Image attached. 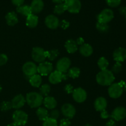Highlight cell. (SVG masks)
<instances>
[{"mask_svg":"<svg viewBox=\"0 0 126 126\" xmlns=\"http://www.w3.org/2000/svg\"><path fill=\"white\" fill-rule=\"evenodd\" d=\"M115 77L111 71L108 70H101L96 76V81L103 86H110L113 83Z\"/></svg>","mask_w":126,"mask_h":126,"instance_id":"cell-1","label":"cell"},{"mask_svg":"<svg viewBox=\"0 0 126 126\" xmlns=\"http://www.w3.org/2000/svg\"><path fill=\"white\" fill-rule=\"evenodd\" d=\"M26 102L31 108H35L40 107L43 103V97L39 93L32 92L28 93L26 96Z\"/></svg>","mask_w":126,"mask_h":126,"instance_id":"cell-2","label":"cell"},{"mask_svg":"<svg viewBox=\"0 0 126 126\" xmlns=\"http://www.w3.org/2000/svg\"><path fill=\"white\" fill-rule=\"evenodd\" d=\"M125 82L124 81H121L119 82L113 83L110 86L108 89V94L110 97L112 98H118L122 95L123 93V86H124Z\"/></svg>","mask_w":126,"mask_h":126,"instance_id":"cell-3","label":"cell"},{"mask_svg":"<svg viewBox=\"0 0 126 126\" xmlns=\"http://www.w3.org/2000/svg\"><path fill=\"white\" fill-rule=\"evenodd\" d=\"M12 119L18 126H25L28 122V114L23 111L17 110L12 114Z\"/></svg>","mask_w":126,"mask_h":126,"instance_id":"cell-4","label":"cell"},{"mask_svg":"<svg viewBox=\"0 0 126 126\" xmlns=\"http://www.w3.org/2000/svg\"><path fill=\"white\" fill-rule=\"evenodd\" d=\"M32 57L34 62L40 63L44 62L47 58L46 51L44 50L43 48L35 47L32 50Z\"/></svg>","mask_w":126,"mask_h":126,"instance_id":"cell-5","label":"cell"},{"mask_svg":"<svg viewBox=\"0 0 126 126\" xmlns=\"http://www.w3.org/2000/svg\"><path fill=\"white\" fill-rule=\"evenodd\" d=\"M64 4L66 11L71 14H77L81 10V2L79 0H65Z\"/></svg>","mask_w":126,"mask_h":126,"instance_id":"cell-6","label":"cell"},{"mask_svg":"<svg viewBox=\"0 0 126 126\" xmlns=\"http://www.w3.org/2000/svg\"><path fill=\"white\" fill-rule=\"evenodd\" d=\"M114 18L113 11L110 9H105L97 16V22L108 23Z\"/></svg>","mask_w":126,"mask_h":126,"instance_id":"cell-7","label":"cell"},{"mask_svg":"<svg viewBox=\"0 0 126 126\" xmlns=\"http://www.w3.org/2000/svg\"><path fill=\"white\" fill-rule=\"evenodd\" d=\"M22 71L23 74L30 78L38 73V66L33 62H27L22 66Z\"/></svg>","mask_w":126,"mask_h":126,"instance_id":"cell-8","label":"cell"},{"mask_svg":"<svg viewBox=\"0 0 126 126\" xmlns=\"http://www.w3.org/2000/svg\"><path fill=\"white\" fill-rule=\"evenodd\" d=\"M71 66V60L68 57L61 58L58 60L56 65L57 70L62 73H67Z\"/></svg>","mask_w":126,"mask_h":126,"instance_id":"cell-9","label":"cell"},{"mask_svg":"<svg viewBox=\"0 0 126 126\" xmlns=\"http://www.w3.org/2000/svg\"><path fill=\"white\" fill-rule=\"evenodd\" d=\"M53 71L52 64L49 62H43L38 66V73L41 76H47Z\"/></svg>","mask_w":126,"mask_h":126,"instance_id":"cell-10","label":"cell"},{"mask_svg":"<svg viewBox=\"0 0 126 126\" xmlns=\"http://www.w3.org/2000/svg\"><path fill=\"white\" fill-rule=\"evenodd\" d=\"M110 117L112 119L116 121L123 120L126 117V109L123 107H116L112 111Z\"/></svg>","mask_w":126,"mask_h":126,"instance_id":"cell-11","label":"cell"},{"mask_svg":"<svg viewBox=\"0 0 126 126\" xmlns=\"http://www.w3.org/2000/svg\"><path fill=\"white\" fill-rule=\"evenodd\" d=\"M73 98L75 102L78 103H82L87 98V92L81 87H78L74 89L73 92Z\"/></svg>","mask_w":126,"mask_h":126,"instance_id":"cell-12","label":"cell"},{"mask_svg":"<svg viewBox=\"0 0 126 126\" xmlns=\"http://www.w3.org/2000/svg\"><path fill=\"white\" fill-rule=\"evenodd\" d=\"M62 113L63 115L68 119H72L76 114V109L73 105L70 103H65L62 107Z\"/></svg>","mask_w":126,"mask_h":126,"instance_id":"cell-13","label":"cell"},{"mask_svg":"<svg viewBox=\"0 0 126 126\" xmlns=\"http://www.w3.org/2000/svg\"><path fill=\"white\" fill-rule=\"evenodd\" d=\"M45 24L50 29L55 30L58 28L60 24V22L56 16L51 14L46 17Z\"/></svg>","mask_w":126,"mask_h":126,"instance_id":"cell-14","label":"cell"},{"mask_svg":"<svg viewBox=\"0 0 126 126\" xmlns=\"http://www.w3.org/2000/svg\"><path fill=\"white\" fill-rule=\"evenodd\" d=\"M26 103V100L24 96L22 94H19L14 97L11 101L12 108L16 110H19L25 105Z\"/></svg>","mask_w":126,"mask_h":126,"instance_id":"cell-15","label":"cell"},{"mask_svg":"<svg viewBox=\"0 0 126 126\" xmlns=\"http://www.w3.org/2000/svg\"><path fill=\"white\" fill-rule=\"evenodd\" d=\"M113 59L116 62H123L126 60V49L119 47L116 49L113 54Z\"/></svg>","mask_w":126,"mask_h":126,"instance_id":"cell-16","label":"cell"},{"mask_svg":"<svg viewBox=\"0 0 126 126\" xmlns=\"http://www.w3.org/2000/svg\"><path fill=\"white\" fill-rule=\"evenodd\" d=\"M30 6L32 13L34 14H38L43 11L44 8V2L43 0H33Z\"/></svg>","mask_w":126,"mask_h":126,"instance_id":"cell-17","label":"cell"},{"mask_svg":"<svg viewBox=\"0 0 126 126\" xmlns=\"http://www.w3.org/2000/svg\"><path fill=\"white\" fill-rule=\"evenodd\" d=\"M107 107V100L103 97H98L94 102V108L97 111L101 112L106 109Z\"/></svg>","mask_w":126,"mask_h":126,"instance_id":"cell-18","label":"cell"},{"mask_svg":"<svg viewBox=\"0 0 126 126\" xmlns=\"http://www.w3.org/2000/svg\"><path fill=\"white\" fill-rule=\"evenodd\" d=\"M49 81L52 84H57L60 83L62 81V73L57 70L52 71L49 75Z\"/></svg>","mask_w":126,"mask_h":126,"instance_id":"cell-19","label":"cell"},{"mask_svg":"<svg viewBox=\"0 0 126 126\" xmlns=\"http://www.w3.org/2000/svg\"><path fill=\"white\" fill-rule=\"evenodd\" d=\"M43 104L44 107L48 110H54L57 105V102L55 98L50 96H47L43 100Z\"/></svg>","mask_w":126,"mask_h":126,"instance_id":"cell-20","label":"cell"},{"mask_svg":"<svg viewBox=\"0 0 126 126\" xmlns=\"http://www.w3.org/2000/svg\"><path fill=\"white\" fill-rule=\"evenodd\" d=\"M38 17L34 14H31L27 17L26 19V25L28 27L31 28H35L38 24Z\"/></svg>","mask_w":126,"mask_h":126,"instance_id":"cell-21","label":"cell"},{"mask_svg":"<svg viewBox=\"0 0 126 126\" xmlns=\"http://www.w3.org/2000/svg\"><path fill=\"white\" fill-rule=\"evenodd\" d=\"M65 47L68 52L70 54H74L78 50V44L76 41L73 39H68L65 43Z\"/></svg>","mask_w":126,"mask_h":126,"instance_id":"cell-22","label":"cell"},{"mask_svg":"<svg viewBox=\"0 0 126 126\" xmlns=\"http://www.w3.org/2000/svg\"><path fill=\"white\" fill-rule=\"evenodd\" d=\"M6 23L9 26H14L18 23V19L17 14L14 12H10L6 14Z\"/></svg>","mask_w":126,"mask_h":126,"instance_id":"cell-23","label":"cell"},{"mask_svg":"<svg viewBox=\"0 0 126 126\" xmlns=\"http://www.w3.org/2000/svg\"><path fill=\"white\" fill-rule=\"evenodd\" d=\"M79 50L80 54L84 57L91 56L93 53V48L89 44H83L80 46Z\"/></svg>","mask_w":126,"mask_h":126,"instance_id":"cell-24","label":"cell"},{"mask_svg":"<svg viewBox=\"0 0 126 126\" xmlns=\"http://www.w3.org/2000/svg\"><path fill=\"white\" fill-rule=\"evenodd\" d=\"M36 115L38 116V119L40 121H45L46 119L49 118V114L48 113V111L46 108H43V107H39L36 111Z\"/></svg>","mask_w":126,"mask_h":126,"instance_id":"cell-25","label":"cell"},{"mask_svg":"<svg viewBox=\"0 0 126 126\" xmlns=\"http://www.w3.org/2000/svg\"><path fill=\"white\" fill-rule=\"evenodd\" d=\"M29 82L30 84L33 87H39L41 85L42 83V78L39 75H33L31 76L29 78Z\"/></svg>","mask_w":126,"mask_h":126,"instance_id":"cell-26","label":"cell"},{"mask_svg":"<svg viewBox=\"0 0 126 126\" xmlns=\"http://www.w3.org/2000/svg\"><path fill=\"white\" fill-rule=\"evenodd\" d=\"M17 12L19 13L20 14L22 15L23 16H25V17H28L29 15L32 14L30 6H28V5L23 4L22 6L17 7Z\"/></svg>","mask_w":126,"mask_h":126,"instance_id":"cell-27","label":"cell"},{"mask_svg":"<svg viewBox=\"0 0 126 126\" xmlns=\"http://www.w3.org/2000/svg\"><path fill=\"white\" fill-rule=\"evenodd\" d=\"M81 71L79 68L78 67H72L70 68L68 71V75L70 78H72L73 79H76L79 76Z\"/></svg>","mask_w":126,"mask_h":126,"instance_id":"cell-28","label":"cell"},{"mask_svg":"<svg viewBox=\"0 0 126 126\" xmlns=\"http://www.w3.org/2000/svg\"><path fill=\"white\" fill-rule=\"evenodd\" d=\"M97 65L101 70H107V68L108 67V65H109V62L105 57H102L98 59Z\"/></svg>","mask_w":126,"mask_h":126,"instance_id":"cell-29","label":"cell"},{"mask_svg":"<svg viewBox=\"0 0 126 126\" xmlns=\"http://www.w3.org/2000/svg\"><path fill=\"white\" fill-rule=\"evenodd\" d=\"M47 58L50 61H53L55 60L59 55V51L57 49H52V50L46 51Z\"/></svg>","mask_w":126,"mask_h":126,"instance_id":"cell-30","label":"cell"},{"mask_svg":"<svg viewBox=\"0 0 126 126\" xmlns=\"http://www.w3.org/2000/svg\"><path fill=\"white\" fill-rule=\"evenodd\" d=\"M66 11V7H65V5L63 2V3L57 4L54 7V12L55 14L61 15L63 13H64Z\"/></svg>","mask_w":126,"mask_h":126,"instance_id":"cell-31","label":"cell"},{"mask_svg":"<svg viewBox=\"0 0 126 126\" xmlns=\"http://www.w3.org/2000/svg\"><path fill=\"white\" fill-rule=\"evenodd\" d=\"M96 28L102 33H107L109 31L110 27L108 23H101V22H97L96 23Z\"/></svg>","mask_w":126,"mask_h":126,"instance_id":"cell-32","label":"cell"},{"mask_svg":"<svg viewBox=\"0 0 126 126\" xmlns=\"http://www.w3.org/2000/svg\"><path fill=\"white\" fill-rule=\"evenodd\" d=\"M39 91H40V94L42 96H47L49 95V93L50 92V86L47 84H44L42 85L41 86L40 89H39Z\"/></svg>","mask_w":126,"mask_h":126,"instance_id":"cell-33","label":"cell"},{"mask_svg":"<svg viewBox=\"0 0 126 126\" xmlns=\"http://www.w3.org/2000/svg\"><path fill=\"white\" fill-rule=\"evenodd\" d=\"M12 108L11 102L7 101H4L0 105V109L2 111H6Z\"/></svg>","mask_w":126,"mask_h":126,"instance_id":"cell-34","label":"cell"},{"mask_svg":"<svg viewBox=\"0 0 126 126\" xmlns=\"http://www.w3.org/2000/svg\"><path fill=\"white\" fill-rule=\"evenodd\" d=\"M43 126H58L57 121L52 118H48L43 122Z\"/></svg>","mask_w":126,"mask_h":126,"instance_id":"cell-35","label":"cell"},{"mask_svg":"<svg viewBox=\"0 0 126 126\" xmlns=\"http://www.w3.org/2000/svg\"><path fill=\"white\" fill-rule=\"evenodd\" d=\"M123 70V65L120 62H116L111 69V72L113 74H119Z\"/></svg>","mask_w":126,"mask_h":126,"instance_id":"cell-36","label":"cell"},{"mask_svg":"<svg viewBox=\"0 0 126 126\" xmlns=\"http://www.w3.org/2000/svg\"><path fill=\"white\" fill-rule=\"evenodd\" d=\"M107 4L111 7H117L121 3V0H106Z\"/></svg>","mask_w":126,"mask_h":126,"instance_id":"cell-37","label":"cell"},{"mask_svg":"<svg viewBox=\"0 0 126 126\" xmlns=\"http://www.w3.org/2000/svg\"><path fill=\"white\" fill-rule=\"evenodd\" d=\"M49 116H50V118H52V119H55V120H57V119L60 116V112L57 110H52L50 112Z\"/></svg>","mask_w":126,"mask_h":126,"instance_id":"cell-38","label":"cell"},{"mask_svg":"<svg viewBox=\"0 0 126 126\" xmlns=\"http://www.w3.org/2000/svg\"><path fill=\"white\" fill-rule=\"evenodd\" d=\"M8 61V57L4 54H0V66L4 65Z\"/></svg>","mask_w":126,"mask_h":126,"instance_id":"cell-39","label":"cell"},{"mask_svg":"<svg viewBox=\"0 0 126 126\" xmlns=\"http://www.w3.org/2000/svg\"><path fill=\"white\" fill-rule=\"evenodd\" d=\"M70 125H71V122L68 118H63L61 119L59 124V126H70Z\"/></svg>","mask_w":126,"mask_h":126,"instance_id":"cell-40","label":"cell"},{"mask_svg":"<svg viewBox=\"0 0 126 126\" xmlns=\"http://www.w3.org/2000/svg\"><path fill=\"white\" fill-rule=\"evenodd\" d=\"M59 25L61 27V28H62V29L66 30L69 27V26H70V23H69V22H68L67 20H63L61 22H60Z\"/></svg>","mask_w":126,"mask_h":126,"instance_id":"cell-41","label":"cell"},{"mask_svg":"<svg viewBox=\"0 0 126 126\" xmlns=\"http://www.w3.org/2000/svg\"><path fill=\"white\" fill-rule=\"evenodd\" d=\"M64 91L67 94H72L73 92V87L71 84H66L64 87Z\"/></svg>","mask_w":126,"mask_h":126,"instance_id":"cell-42","label":"cell"},{"mask_svg":"<svg viewBox=\"0 0 126 126\" xmlns=\"http://www.w3.org/2000/svg\"><path fill=\"white\" fill-rule=\"evenodd\" d=\"M100 116L102 119H108L110 117V115L106 110H104L100 112Z\"/></svg>","mask_w":126,"mask_h":126,"instance_id":"cell-43","label":"cell"},{"mask_svg":"<svg viewBox=\"0 0 126 126\" xmlns=\"http://www.w3.org/2000/svg\"><path fill=\"white\" fill-rule=\"evenodd\" d=\"M25 0H12V2L14 5L17 6H20L23 4Z\"/></svg>","mask_w":126,"mask_h":126,"instance_id":"cell-44","label":"cell"},{"mask_svg":"<svg viewBox=\"0 0 126 126\" xmlns=\"http://www.w3.org/2000/svg\"><path fill=\"white\" fill-rule=\"evenodd\" d=\"M119 12L122 16H125L126 15V6H121L119 9Z\"/></svg>","mask_w":126,"mask_h":126,"instance_id":"cell-45","label":"cell"},{"mask_svg":"<svg viewBox=\"0 0 126 126\" xmlns=\"http://www.w3.org/2000/svg\"><path fill=\"white\" fill-rule=\"evenodd\" d=\"M76 43H77L78 45L81 46L83 44H84V39L82 38H81V37H79V38H78L77 39H76Z\"/></svg>","mask_w":126,"mask_h":126,"instance_id":"cell-46","label":"cell"},{"mask_svg":"<svg viewBox=\"0 0 126 126\" xmlns=\"http://www.w3.org/2000/svg\"><path fill=\"white\" fill-rule=\"evenodd\" d=\"M105 126H116V124L115 121L111 119L107 122Z\"/></svg>","mask_w":126,"mask_h":126,"instance_id":"cell-47","label":"cell"},{"mask_svg":"<svg viewBox=\"0 0 126 126\" xmlns=\"http://www.w3.org/2000/svg\"><path fill=\"white\" fill-rule=\"evenodd\" d=\"M69 76L68 73H62V80H67L68 79Z\"/></svg>","mask_w":126,"mask_h":126,"instance_id":"cell-48","label":"cell"},{"mask_svg":"<svg viewBox=\"0 0 126 126\" xmlns=\"http://www.w3.org/2000/svg\"><path fill=\"white\" fill-rule=\"evenodd\" d=\"M53 2L54 3H56L57 4H60V3H63L65 2V0H52Z\"/></svg>","mask_w":126,"mask_h":126,"instance_id":"cell-49","label":"cell"},{"mask_svg":"<svg viewBox=\"0 0 126 126\" xmlns=\"http://www.w3.org/2000/svg\"><path fill=\"white\" fill-rule=\"evenodd\" d=\"M7 126H18L17 125V124H16L15 123H11V124H8Z\"/></svg>","mask_w":126,"mask_h":126,"instance_id":"cell-50","label":"cell"},{"mask_svg":"<svg viewBox=\"0 0 126 126\" xmlns=\"http://www.w3.org/2000/svg\"><path fill=\"white\" fill-rule=\"evenodd\" d=\"M123 90L126 91V82H125V84H124V86H123Z\"/></svg>","mask_w":126,"mask_h":126,"instance_id":"cell-51","label":"cell"},{"mask_svg":"<svg viewBox=\"0 0 126 126\" xmlns=\"http://www.w3.org/2000/svg\"><path fill=\"white\" fill-rule=\"evenodd\" d=\"M1 91H2V87H1V86L0 85V92H1Z\"/></svg>","mask_w":126,"mask_h":126,"instance_id":"cell-52","label":"cell"},{"mask_svg":"<svg viewBox=\"0 0 126 126\" xmlns=\"http://www.w3.org/2000/svg\"><path fill=\"white\" fill-rule=\"evenodd\" d=\"M84 126H91V124H86V125H85Z\"/></svg>","mask_w":126,"mask_h":126,"instance_id":"cell-53","label":"cell"},{"mask_svg":"<svg viewBox=\"0 0 126 126\" xmlns=\"http://www.w3.org/2000/svg\"><path fill=\"white\" fill-rule=\"evenodd\" d=\"M125 18H126V15L125 16Z\"/></svg>","mask_w":126,"mask_h":126,"instance_id":"cell-54","label":"cell"}]
</instances>
